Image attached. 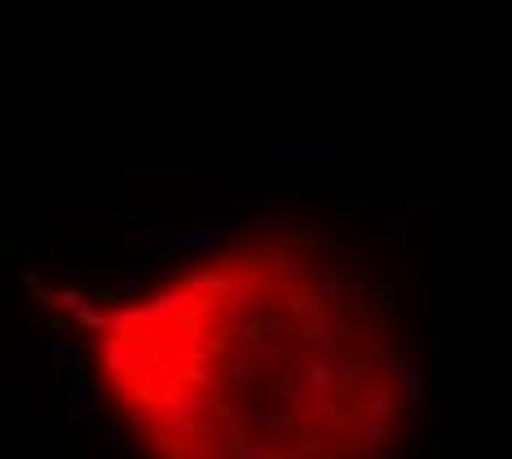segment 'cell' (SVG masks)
I'll list each match as a JSON object with an SVG mask.
<instances>
[{"instance_id":"obj_1","label":"cell","mask_w":512,"mask_h":459,"mask_svg":"<svg viewBox=\"0 0 512 459\" xmlns=\"http://www.w3.org/2000/svg\"><path fill=\"white\" fill-rule=\"evenodd\" d=\"M420 265L358 208H265L71 287L93 398L137 459H407Z\"/></svg>"}]
</instances>
